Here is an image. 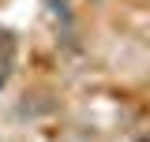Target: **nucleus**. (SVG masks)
<instances>
[{"label":"nucleus","instance_id":"f257e3e1","mask_svg":"<svg viewBox=\"0 0 150 142\" xmlns=\"http://www.w3.org/2000/svg\"><path fill=\"white\" fill-rule=\"evenodd\" d=\"M90 4H98V0H90Z\"/></svg>","mask_w":150,"mask_h":142}]
</instances>
